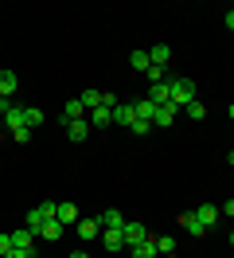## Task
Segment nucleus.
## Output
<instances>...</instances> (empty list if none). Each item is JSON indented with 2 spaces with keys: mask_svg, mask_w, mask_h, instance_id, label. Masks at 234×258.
<instances>
[{
  "mask_svg": "<svg viewBox=\"0 0 234 258\" xmlns=\"http://www.w3.org/2000/svg\"><path fill=\"white\" fill-rule=\"evenodd\" d=\"M168 90H172V106L180 110L187 102H195V82L191 79H168Z\"/></svg>",
  "mask_w": 234,
  "mask_h": 258,
  "instance_id": "obj_1",
  "label": "nucleus"
},
{
  "mask_svg": "<svg viewBox=\"0 0 234 258\" xmlns=\"http://www.w3.org/2000/svg\"><path fill=\"white\" fill-rule=\"evenodd\" d=\"M102 246L113 250V254L125 250V227H106V231H102Z\"/></svg>",
  "mask_w": 234,
  "mask_h": 258,
  "instance_id": "obj_2",
  "label": "nucleus"
},
{
  "mask_svg": "<svg viewBox=\"0 0 234 258\" xmlns=\"http://www.w3.org/2000/svg\"><path fill=\"white\" fill-rule=\"evenodd\" d=\"M144 239H148V227H144V223H129V219H125V246L133 250V246H140Z\"/></svg>",
  "mask_w": 234,
  "mask_h": 258,
  "instance_id": "obj_3",
  "label": "nucleus"
},
{
  "mask_svg": "<svg viewBox=\"0 0 234 258\" xmlns=\"http://www.w3.org/2000/svg\"><path fill=\"white\" fill-rule=\"evenodd\" d=\"M113 125H125V129L137 125V110H133V102H121V106L113 110Z\"/></svg>",
  "mask_w": 234,
  "mask_h": 258,
  "instance_id": "obj_4",
  "label": "nucleus"
},
{
  "mask_svg": "<svg viewBox=\"0 0 234 258\" xmlns=\"http://www.w3.org/2000/svg\"><path fill=\"white\" fill-rule=\"evenodd\" d=\"M86 113V106H82V98H70L66 106H62V113H59V125H70V121H78Z\"/></svg>",
  "mask_w": 234,
  "mask_h": 258,
  "instance_id": "obj_5",
  "label": "nucleus"
},
{
  "mask_svg": "<svg viewBox=\"0 0 234 258\" xmlns=\"http://www.w3.org/2000/svg\"><path fill=\"white\" fill-rule=\"evenodd\" d=\"M55 219H59L62 227H74L78 219H82V215H78V208H74V204H70V200H62L59 208H55Z\"/></svg>",
  "mask_w": 234,
  "mask_h": 258,
  "instance_id": "obj_6",
  "label": "nucleus"
},
{
  "mask_svg": "<svg viewBox=\"0 0 234 258\" xmlns=\"http://www.w3.org/2000/svg\"><path fill=\"white\" fill-rule=\"evenodd\" d=\"M74 231H78V239H82V242H90V239L102 235V223H98V219H78Z\"/></svg>",
  "mask_w": 234,
  "mask_h": 258,
  "instance_id": "obj_7",
  "label": "nucleus"
},
{
  "mask_svg": "<svg viewBox=\"0 0 234 258\" xmlns=\"http://www.w3.org/2000/svg\"><path fill=\"white\" fill-rule=\"evenodd\" d=\"M172 121H176V106H172V102H164V106H156V113H152V125L168 129Z\"/></svg>",
  "mask_w": 234,
  "mask_h": 258,
  "instance_id": "obj_8",
  "label": "nucleus"
},
{
  "mask_svg": "<svg viewBox=\"0 0 234 258\" xmlns=\"http://www.w3.org/2000/svg\"><path fill=\"white\" fill-rule=\"evenodd\" d=\"M218 215H222V211H218L215 204H199V208H195V219H199L203 227H215V223H218Z\"/></svg>",
  "mask_w": 234,
  "mask_h": 258,
  "instance_id": "obj_9",
  "label": "nucleus"
},
{
  "mask_svg": "<svg viewBox=\"0 0 234 258\" xmlns=\"http://www.w3.org/2000/svg\"><path fill=\"white\" fill-rule=\"evenodd\" d=\"M168 59H172L168 43H152V47H148V63H152V67H168Z\"/></svg>",
  "mask_w": 234,
  "mask_h": 258,
  "instance_id": "obj_10",
  "label": "nucleus"
},
{
  "mask_svg": "<svg viewBox=\"0 0 234 258\" xmlns=\"http://www.w3.org/2000/svg\"><path fill=\"white\" fill-rule=\"evenodd\" d=\"M62 231H66V227H62L59 219H47V223L39 227V239H47V242H59V239H62Z\"/></svg>",
  "mask_w": 234,
  "mask_h": 258,
  "instance_id": "obj_11",
  "label": "nucleus"
},
{
  "mask_svg": "<svg viewBox=\"0 0 234 258\" xmlns=\"http://www.w3.org/2000/svg\"><path fill=\"white\" fill-rule=\"evenodd\" d=\"M148 102H156V106L172 102V90H168V82H152V86H148Z\"/></svg>",
  "mask_w": 234,
  "mask_h": 258,
  "instance_id": "obj_12",
  "label": "nucleus"
},
{
  "mask_svg": "<svg viewBox=\"0 0 234 258\" xmlns=\"http://www.w3.org/2000/svg\"><path fill=\"white\" fill-rule=\"evenodd\" d=\"M31 242H35V231H28V227L12 231V246L16 250H31Z\"/></svg>",
  "mask_w": 234,
  "mask_h": 258,
  "instance_id": "obj_13",
  "label": "nucleus"
},
{
  "mask_svg": "<svg viewBox=\"0 0 234 258\" xmlns=\"http://www.w3.org/2000/svg\"><path fill=\"white\" fill-rule=\"evenodd\" d=\"M4 125L12 129H24V106H8V110H4Z\"/></svg>",
  "mask_w": 234,
  "mask_h": 258,
  "instance_id": "obj_14",
  "label": "nucleus"
},
{
  "mask_svg": "<svg viewBox=\"0 0 234 258\" xmlns=\"http://www.w3.org/2000/svg\"><path fill=\"white\" fill-rule=\"evenodd\" d=\"M90 125H94V129H106V125H113V110H106V106L90 110Z\"/></svg>",
  "mask_w": 234,
  "mask_h": 258,
  "instance_id": "obj_15",
  "label": "nucleus"
},
{
  "mask_svg": "<svg viewBox=\"0 0 234 258\" xmlns=\"http://www.w3.org/2000/svg\"><path fill=\"white\" fill-rule=\"evenodd\" d=\"M86 133H90V121H86V117H78V121L66 125V137H70V141H86Z\"/></svg>",
  "mask_w": 234,
  "mask_h": 258,
  "instance_id": "obj_16",
  "label": "nucleus"
},
{
  "mask_svg": "<svg viewBox=\"0 0 234 258\" xmlns=\"http://www.w3.org/2000/svg\"><path fill=\"white\" fill-rule=\"evenodd\" d=\"M156 254H160V246H156V239H152V235L140 242V246H133V258H156Z\"/></svg>",
  "mask_w": 234,
  "mask_h": 258,
  "instance_id": "obj_17",
  "label": "nucleus"
},
{
  "mask_svg": "<svg viewBox=\"0 0 234 258\" xmlns=\"http://www.w3.org/2000/svg\"><path fill=\"white\" fill-rule=\"evenodd\" d=\"M180 227H187V231H191L195 239H199V235H207V227H203L199 219H195V211H187V215H180Z\"/></svg>",
  "mask_w": 234,
  "mask_h": 258,
  "instance_id": "obj_18",
  "label": "nucleus"
},
{
  "mask_svg": "<svg viewBox=\"0 0 234 258\" xmlns=\"http://www.w3.org/2000/svg\"><path fill=\"white\" fill-rule=\"evenodd\" d=\"M133 110H137V121H152V113H156V102L140 98V102H133Z\"/></svg>",
  "mask_w": 234,
  "mask_h": 258,
  "instance_id": "obj_19",
  "label": "nucleus"
},
{
  "mask_svg": "<svg viewBox=\"0 0 234 258\" xmlns=\"http://www.w3.org/2000/svg\"><path fill=\"white\" fill-rule=\"evenodd\" d=\"M98 223L102 227H125V215L117 208H109V211H102V215H98Z\"/></svg>",
  "mask_w": 234,
  "mask_h": 258,
  "instance_id": "obj_20",
  "label": "nucleus"
},
{
  "mask_svg": "<svg viewBox=\"0 0 234 258\" xmlns=\"http://www.w3.org/2000/svg\"><path fill=\"white\" fill-rule=\"evenodd\" d=\"M43 223H47V219H43V211H39V208H31L28 215H24V227L35 231V235H39V227H43Z\"/></svg>",
  "mask_w": 234,
  "mask_h": 258,
  "instance_id": "obj_21",
  "label": "nucleus"
},
{
  "mask_svg": "<svg viewBox=\"0 0 234 258\" xmlns=\"http://www.w3.org/2000/svg\"><path fill=\"white\" fill-rule=\"evenodd\" d=\"M24 125H28V129L43 125V110H35V106H24Z\"/></svg>",
  "mask_w": 234,
  "mask_h": 258,
  "instance_id": "obj_22",
  "label": "nucleus"
},
{
  "mask_svg": "<svg viewBox=\"0 0 234 258\" xmlns=\"http://www.w3.org/2000/svg\"><path fill=\"white\" fill-rule=\"evenodd\" d=\"M0 94H4V98L16 94V75H12V71H0Z\"/></svg>",
  "mask_w": 234,
  "mask_h": 258,
  "instance_id": "obj_23",
  "label": "nucleus"
},
{
  "mask_svg": "<svg viewBox=\"0 0 234 258\" xmlns=\"http://www.w3.org/2000/svg\"><path fill=\"white\" fill-rule=\"evenodd\" d=\"M129 63H133V71H148V51H133V55H129Z\"/></svg>",
  "mask_w": 234,
  "mask_h": 258,
  "instance_id": "obj_24",
  "label": "nucleus"
},
{
  "mask_svg": "<svg viewBox=\"0 0 234 258\" xmlns=\"http://www.w3.org/2000/svg\"><path fill=\"white\" fill-rule=\"evenodd\" d=\"M184 110H187V117H195V121H203V117H207V106H203V102H187Z\"/></svg>",
  "mask_w": 234,
  "mask_h": 258,
  "instance_id": "obj_25",
  "label": "nucleus"
},
{
  "mask_svg": "<svg viewBox=\"0 0 234 258\" xmlns=\"http://www.w3.org/2000/svg\"><path fill=\"white\" fill-rule=\"evenodd\" d=\"M82 106H86V110H98V106H102V94H98V90H86V94H82Z\"/></svg>",
  "mask_w": 234,
  "mask_h": 258,
  "instance_id": "obj_26",
  "label": "nucleus"
},
{
  "mask_svg": "<svg viewBox=\"0 0 234 258\" xmlns=\"http://www.w3.org/2000/svg\"><path fill=\"white\" fill-rule=\"evenodd\" d=\"M156 246H160V254H176V239H172V235H160Z\"/></svg>",
  "mask_w": 234,
  "mask_h": 258,
  "instance_id": "obj_27",
  "label": "nucleus"
},
{
  "mask_svg": "<svg viewBox=\"0 0 234 258\" xmlns=\"http://www.w3.org/2000/svg\"><path fill=\"white\" fill-rule=\"evenodd\" d=\"M55 208H59L55 200H43V204H39V211H43V219H55Z\"/></svg>",
  "mask_w": 234,
  "mask_h": 258,
  "instance_id": "obj_28",
  "label": "nucleus"
},
{
  "mask_svg": "<svg viewBox=\"0 0 234 258\" xmlns=\"http://www.w3.org/2000/svg\"><path fill=\"white\" fill-rule=\"evenodd\" d=\"M12 141H20V145H28V141H31V129H28V125H24V129H16V133H12Z\"/></svg>",
  "mask_w": 234,
  "mask_h": 258,
  "instance_id": "obj_29",
  "label": "nucleus"
},
{
  "mask_svg": "<svg viewBox=\"0 0 234 258\" xmlns=\"http://www.w3.org/2000/svg\"><path fill=\"white\" fill-rule=\"evenodd\" d=\"M102 106H106V110H117L121 102H117V94H102Z\"/></svg>",
  "mask_w": 234,
  "mask_h": 258,
  "instance_id": "obj_30",
  "label": "nucleus"
},
{
  "mask_svg": "<svg viewBox=\"0 0 234 258\" xmlns=\"http://www.w3.org/2000/svg\"><path fill=\"white\" fill-rule=\"evenodd\" d=\"M8 250H12V235H0V258L8 254Z\"/></svg>",
  "mask_w": 234,
  "mask_h": 258,
  "instance_id": "obj_31",
  "label": "nucleus"
},
{
  "mask_svg": "<svg viewBox=\"0 0 234 258\" xmlns=\"http://www.w3.org/2000/svg\"><path fill=\"white\" fill-rule=\"evenodd\" d=\"M4 258H35V254H31V250H16V246H12V250H8Z\"/></svg>",
  "mask_w": 234,
  "mask_h": 258,
  "instance_id": "obj_32",
  "label": "nucleus"
},
{
  "mask_svg": "<svg viewBox=\"0 0 234 258\" xmlns=\"http://www.w3.org/2000/svg\"><path fill=\"white\" fill-rule=\"evenodd\" d=\"M218 211H222V215H234V200H226V204H222Z\"/></svg>",
  "mask_w": 234,
  "mask_h": 258,
  "instance_id": "obj_33",
  "label": "nucleus"
},
{
  "mask_svg": "<svg viewBox=\"0 0 234 258\" xmlns=\"http://www.w3.org/2000/svg\"><path fill=\"white\" fill-rule=\"evenodd\" d=\"M222 20H226V28H230V32H234V8H230V12H226V16H222Z\"/></svg>",
  "mask_w": 234,
  "mask_h": 258,
  "instance_id": "obj_34",
  "label": "nucleus"
},
{
  "mask_svg": "<svg viewBox=\"0 0 234 258\" xmlns=\"http://www.w3.org/2000/svg\"><path fill=\"white\" fill-rule=\"evenodd\" d=\"M70 258H94V254H90V250H74Z\"/></svg>",
  "mask_w": 234,
  "mask_h": 258,
  "instance_id": "obj_35",
  "label": "nucleus"
},
{
  "mask_svg": "<svg viewBox=\"0 0 234 258\" xmlns=\"http://www.w3.org/2000/svg\"><path fill=\"white\" fill-rule=\"evenodd\" d=\"M4 110H8V98H4V94H0V113H4Z\"/></svg>",
  "mask_w": 234,
  "mask_h": 258,
  "instance_id": "obj_36",
  "label": "nucleus"
},
{
  "mask_svg": "<svg viewBox=\"0 0 234 258\" xmlns=\"http://www.w3.org/2000/svg\"><path fill=\"white\" fill-rule=\"evenodd\" d=\"M226 161H230V164H234V149H230V157H226Z\"/></svg>",
  "mask_w": 234,
  "mask_h": 258,
  "instance_id": "obj_37",
  "label": "nucleus"
},
{
  "mask_svg": "<svg viewBox=\"0 0 234 258\" xmlns=\"http://www.w3.org/2000/svg\"><path fill=\"white\" fill-rule=\"evenodd\" d=\"M230 121H234V102H230Z\"/></svg>",
  "mask_w": 234,
  "mask_h": 258,
  "instance_id": "obj_38",
  "label": "nucleus"
},
{
  "mask_svg": "<svg viewBox=\"0 0 234 258\" xmlns=\"http://www.w3.org/2000/svg\"><path fill=\"white\" fill-rule=\"evenodd\" d=\"M230 246H234V231H230Z\"/></svg>",
  "mask_w": 234,
  "mask_h": 258,
  "instance_id": "obj_39",
  "label": "nucleus"
}]
</instances>
